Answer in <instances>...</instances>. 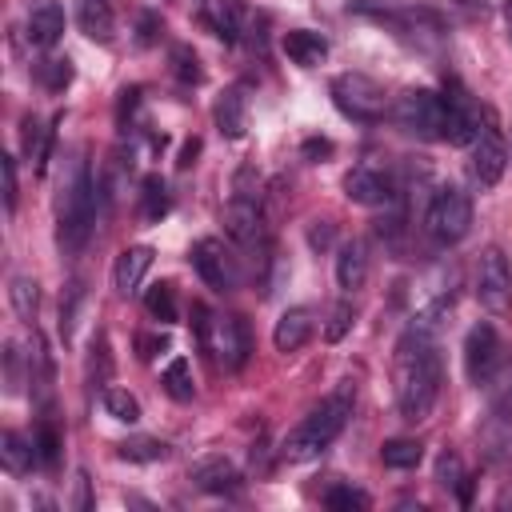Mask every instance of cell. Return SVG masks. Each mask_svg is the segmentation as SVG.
I'll return each instance as SVG.
<instances>
[{
	"instance_id": "obj_1",
	"label": "cell",
	"mask_w": 512,
	"mask_h": 512,
	"mask_svg": "<svg viewBox=\"0 0 512 512\" xmlns=\"http://www.w3.org/2000/svg\"><path fill=\"white\" fill-rule=\"evenodd\" d=\"M440 380H444V368H440L432 320L416 316L400 332L396 352H392V392H396L400 420H408V424L428 420L436 408V396H440Z\"/></svg>"
},
{
	"instance_id": "obj_2",
	"label": "cell",
	"mask_w": 512,
	"mask_h": 512,
	"mask_svg": "<svg viewBox=\"0 0 512 512\" xmlns=\"http://www.w3.org/2000/svg\"><path fill=\"white\" fill-rule=\"evenodd\" d=\"M352 404H356L352 384H340L332 396H324V400L280 440V460H288V464H308V460H316V456L344 432V424H348V416H352Z\"/></svg>"
},
{
	"instance_id": "obj_3",
	"label": "cell",
	"mask_w": 512,
	"mask_h": 512,
	"mask_svg": "<svg viewBox=\"0 0 512 512\" xmlns=\"http://www.w3.org/2000/svg\"><path fill=\"white\" fill-rule=\"evenodd\" d=\"M96 228V184L84 160L72 164V176L64 180L60 196H56V240L68 256H76Z\"/></svg>"
},
{
	"instance_id": "obj_4",
	"label": "cell",
	"mask_w": 512,
	"mask_h": 512,
	"mask_svg": "<svg viewBox=\"0 0 512 512\" xmlns=\"http://www.w3.org/2000/svg\"><path fill=\"white\" fill-rule=\"evenodd\" d=\"M192 316H196L192 324H196V336H200L204 352H208L220 368H228V372L244 368V360H248V352H252L244 320H240V316H216V312H208L204 304H192Z\"/></svg>"
},
{
	"instance_id": "obj_5",
	"label": "cell",
	"mask_w": 512,
	"mask_h": 512,
	"mask_svg": "<svg viewBox=\"0 0 512 512\" xmlns=\"http://www.w3.org/2000/svg\"><path fill=\"white\" fill-rule=\"evenodd\" d=\"M424 228L444 248L448 244H460L468 236V228H472V200H468V192L456 188V184L436 188V196H432V204L424 212Z\"/></svg>"
},
{
	"instance_id": "obj_6",
	"label": "cell",
	"mask_w": 512,
	"mask_h": 512,
	"mask_svg": "<svg viewBox=\"0 0 512 512\" xmlns=\"http://www.w3.org/2000/svg\"><path fill=\"white\" fill-rule=\"evenodd\" d=\"M328 92H332V104L348 120H360V124H376L384 116V108H388L384 88L372 76H364V72H340Z\"/></svg>"
},
{
	"instance_id": "obj_7",
	"label": "cell",
	"mask_w": 512,
	"mask_h": 512,
	"mask_svg": "<svg viewBox=\"0 0 512 512\" xmlns=\"http://www.w3.org/2000/svg\"><path fill=\"white\" fill-rule=\"evenodd\" d=\"M392 116L416 140H444V100L432 88H408V92H400Z\"/></svg>"
},
{
	"instance_id": "obj_8",
	"label": "cell",
	"mask_w": 512,
	"mask_h": 512,
	"mask_svg": "<svg viewBox=\"0 0 512 512\" xmlns=\"http://www.w3.org/2000/svg\"><path fill=\"white\" fill-rule=\"evenodd\" d=\"M188 256H192V268L200 272V280H204L212 292H232V288L240 284V264H236V256H232V248H228L224 240L200 236Z\"/></svg>"
},
{
	"instance_id": "obj_9",
	"label": "cell",
	"mask_w": 512,
	"mask_h": 512,
	"mask_svg": "<svg viewBox=\"0 0 512 512\" xmlns=\"http://www.w3.org/2000/svg\"><path fill=\"white\" fill-rule=\"evenodd\" d=\"M444 140L448 144H472L476 140V132H480V108H476V100L468 96V88L460 84V80H448L444 84Z\"/></svg>"
},
{
	"instance_id": "obj_10",
	"label": "cell",
	"mask_w": 512,
	"mask_h": 512,
	"mask_svg": "<svg viewBox=\"0 0 512 512\" xmlns=\"http://www.w3.org/2000/svg\"><path fill=\"white\" fill-rule=\"evenodd\" d=\"M476 300L488 308V312H508L512 304V272H508V260L500 248H484L480 252V264H476Z\"/></svg>"
},
{
	"instance_id": "obj_11",
	"label": "cell",
	"mask_w": 512,
	"mask_h": 512,
	"mask_svg": "<svg viewBox=\"0 0 512 512\" xmlns=\"http://www.w3.org/2000/svg\"><path fill=\"white\" fill-rule=\"evenodd\" d=\"M500 360H504V344H500L496 328H492L488 320L472 324L468 336H464V376H468L476 388H484Z\"/></svg>"
},
{
	"instance_id": "obj_12",
	"label": "cell",
	"mask_w": 512,
	"mask_h": 512,
	"mask_svg": "<svg viewBox=\"0 0 512 512\" xmlns=\"http://www.w3.org/2000/svg\"><path fill=\"white\" fill-rule=\"evenodd\" d=\"M224 232L248 248V252H264L268 248V236H264V212H260V200H248V196H232L228 208H224Z\"/></svg>"
},
{
	"instance_id": "obj_13",
	"label": "cell",
	"mask_w": 512,
	"mask_h": 512,
	"mask_svg": "<svg viewBox=\"0 0 512 512\" xmlns=\"http://www.w3.org/2000/svg\"><path fill=\"white\" fill-rule=\"evenodd\" d=\"M468 148H472V176H476L484 188H492V184L504 176V164H508V144H504L500 128H496L492 120H484L480 132H476V140H472Z\"/></svg>"
},
{
	"instance_id": "obj_14",
	"label": "cell",
	"mask_w": 512,
	"mask_h": 512,
	"mask_svg": "<svg viewBox=\"0 0 512 512\" xmlns=\"http://www.w3.org/2000/svg\"><path fill=\"white\" fill-rule=\"evenodd\" d=\"M392 176L372 168V164H356L348 176H344V196L352 204H364V208H376V204H388L392 200Z\"/></svg>"
},
{
	"instance_id": "obj_15",
	"label": "cell",
	"mask_w": 512,
	"mask_h": 512,
	"mask_svg": "<svg viewBox=\"0 0 512 512\" xmlns=\"http://www.w3.org/2000/svg\"><path fill=\"white\" fill-rule=\"evenodd\" d=\"M152 248L148 244H132V248H124L120 256H116V268H112V284H116V292L120 296H136L140 292V284H144V276H148V268H152Z\"/></svg>"
},
{
	"instance_id": "obj_16",
	"label": "cell",
	"mask_w": 512,
	"mask_h": 512,
	"mask_svg": "<svg viewBox=\"0 0 512 512\" xmlns=\"http://www.w3.org/2000/svg\"><path fill=\"white\" fill-rule=\"evenodd\" d=\"M312 332H316L312 308H288V312H280V320L272 328V344H276V352H300L312 340Z\"/></svg>"
},
{
	"instance_id": "obj_17",
	"label": "cell",
	"mask_w": 512,
	"mask_h": 512,
	"mask_svg": "<svg viewBox=\"0 0 512 512\" xmlns=\"http://www.w3.org/2000/svg\"><path fill=\"white\" fill-rule=\"evenodd\" d=\"M192 480H196V488H204L212 496H236L240 484H244L236 464H228L224 456H208V460L192 464Z\"/></svg>"
},
{
	"instance_id": "obj_18",
	"label": "cell",
	"mask_w": 512,
	"mask_h": 512,
	"mask_svg": "<svg viewBox=\"0 0 512 512\" xmlns=\"http://www.w3.org/2000/svg\"><path fill=\"white\" fill-rule=\"evenodd\" d=\"M212 116H216V128H220L228 140H240V136L248 132V96H244V88H240V84H236V88H224V92L216 96Z\"/></svg>"
},
{
	"instance_id": "obj_19",
	"label": "cell",
	"mask_w": 512,
	"mask_h": 512,
	"mask_svg": "<svg viewBox=\"0 0 512 512\" xmlns=\"http://www.w3.org/2000/svg\"><path fill=\"white\" fill-rule=\"evenodd\" d=\"M364 280H368V244L364 240L340 244V252H336V284L344 292H356V288H364Z\"/></svg>"
},
{
	"instance_id": "obj_20",
	"label": "cell",
	"mask_w": 512,
	"mask_h": 512,
	"mask_svg": "<svg viewBox=\"0 0 512 512\" xmlns=\"http://www.w3.org/2000/svg\"><path fill=\"white\" fill-rule=\"evenodd\" d=\"M76 24L88 40L96 44H112V32H116V16H112V4L108 0H76Z\"/></svg>"
},
{
	"instance_id": "obj_21",
	"label": "cell",
	"mask_w": 512,
	"mask_h": 512,
	"mask_svg": "<svg viewBox=\"0 0 512 512\" xmlns=\"http://www.w3.org/2000/svg\"><path fill=\"white\" fill-rule=\"evenodd\" d=\"M64 36V8L56 0H44L28 12V40L36 48H52Z\"/></svg>"
},
{
	"instance_id": "obj_22",
	"label": "cell",
	"mask_w": 512,
	"mask_h": 512,
	"mask_svg": "<svg viewBox=\"0 0 512 512\" xmlns=\"http://www.w3.org/2000/svg\"><path fill=\"white\" fill-rule=\"evenodd\" d=\"M284 56L300 68H316L328 56V40L312 28H292V32H284Z\"/></svg>"
},
{
	"instance_id": "obj_23",
	"label": "cell",
	"mask_w": 512,
	"mask_h": 512,
	"mask_svg": "<svg viewBox=\"0 0 512 512\" xmlns=\"http://www.w3.org/2000/svg\"><path fill=\"white\" fill-rule=\"evenodd\" d=\"M484 392H488V404L496 416H512V348H504V360L488 376Z\"/></svg>"
},
{
	"instance_id": "obj_24",
	"label": "cell",
	"mask_w": 512,
	"mask_h": 512,
	"mask_svg": "<svg viewBox=\"0 0 512 512\" xmlns=\"http://www.w3.org/2000/svg\"><path fill=\"white\" fill-rule=\"evenodd\" d=\"M0 460L12 476H24L32 464H40L36 460V440H24L20 432H4L0 436Z\"/></svg>"
},
{
	"instance_id": "obj_25",
	"label": "cell",
	"mask_w": 512,
	"mask_h": 512,
	"mask_svg": "<svg viewBox=\"0 0 512 512\" xmlns=\"http://www.w3.org/2000/svg\"><path fill=\"white\" fill-rule=\"evenodd\" d=\"M380 460H384V468H416V464L424 460V444H420V440H412V436L384 440Z\"/></svg>"
},
{
	"instance_id": "obj_26",
	"label": "cell",
	"mask_w": 512,
	"mask_h": 512,
	"mask_svg": "<svg viewBox=\"0 0 512 512\" xmlns=\"http://www.w3.org/2000/svg\"><path fill=\"white\" fill-rule=\"evenodd\" d=\"M144 308H148L152 320H160V324H176V316H180V308H176V288H172L168 280L152 284V288L144 292Z\"/></svg>"
},
{
	"instance_id": "obj_27",
	"label": "cell",
	"mask_w": 512,
	"mask_h": 512,
	"mask_svg": "<svg viewBox=\"0 0 512 512\" xmlns=\"http://www.w3.org/2000/svg\"><path fill=\"white\" fill-rule=\"evenodd\" d=\"M8 300H12V308H16V316L20 320H36V308H40V288H36V280L32 276H12V284H8Z\"/></svg>"
},
{
	"instance_id": "obj_28",
	"label": "cell",
	"mask_w": 512,
	"mask_h": 512,
	"mask_svg": "<svg viewBox=\"0 0 512 512\" xmlns=\"http://www.w3.org/2000/svg\"><path fill=\"white\" fill-rule=\"evenodd\" d=\"M120 460H136V464H152V460H164L168 456V444L164 440H152V436H132L124 444H116Z\"/></svg>"
},
{
	"instance_id": "obj_29",
	"label": "cell",
	"mask_w": 512,
	"mask_h": 512,
	"mask_svg": "<svg viewBox=\"0 0 512 512\" xmlns=\"http://www.w3.org/2000/svg\"><path fill=\"white\" fill-rule=\"evenodd\" d=\"M160 384H164V392L172 396V400H192V368H188V360L184 356H176L168 368H164V376H160Z\"/></svg>"
},
{
	"instance_id": "obj_30",
	"label": "cell",
	"mask_w": 512,
	"mask_h": 512,
	"mask_svg": "<svg viewBox=\"0 0 512 512\" xmlns=\"http://www.w3.org/2000/svg\"><path fill=\"white\" fill-rule=\"evenodd\" d=\"M104 412L112 420H120V424H136L140 420V400L132 392H124V388H108L104 392Z\"/></svg>"
},
{
	"instance_id": "obj_31",
	"label": "cell",
	"mask_w": 512,
	"mask_h": 512,
	"mask_svg": "<svg viewBox=\"0 0 512 512\" xmlns=\"http://www.w3.org/2000/svg\"><path fill=\"white\" fill-rule=\"evenodd\" d=\"M36 80H40L48 92H64V88L72 84V64H68V56H64V60L52 56V60L36 64Z\"/></svg>"
},
{
	"instance_id": "obj_32",
	"label": "cell",
	"mask_w": 512,
	"mask_h": 512,
	"mask_svg": "<svg viewBox=\"0 0 512 512\" xmlns=\"http://www.w3.org/2000/svg\"><path fill=\"white\" fill-rule=\"evenodd\" d=\"M140 200H144V204H140L144 220H160V216L168 212V188H164V180H160V176H148Z\"/></svg>"
},
{
	"instance_id": "obj_33",
	"label": "cell",
	"mask_w": 512,
	"mask_h": 512,
	"mask_svg": "<svg viewBox=\"0 0 512 512\" xmlns=\"http://www.w3.org/2000/svg\"><path fill=\"white\" fill-rule=\"evenodd\" d=\"M80 300H84V284H80V280H72V284L64 288V296H60V336H64V344L72 340V328H76V312H80Z\"/></svg>"
},
{
	"instance_id": "obj_34",
	"label": "cell",
	"mask_w": 512,
	"mask_h": 512,
	"mask_svg": "<svg viewBox=\"0 0 512 512\" xmlns=\"http://www.w3.org/2000/svg\"><path fill=\"white\" fill-rule=\"evenodd\" d=\"M172 72H176L184 84H200V80H204V68H200V60H196V52H192L188 44H176V48H172Z\"/></svg>"
},
{
	"instance_id": "obj_35",
	"label": "cell",
	"mask_w": 512,
	"mask_h": 512,
	"mask_svg": "<svg viewBox=\"0 0 512 512\" xmlns=\"http://www.w3.org/2000/svg\"><path fill=\"white\" fill-rule=\"evenodd\" d=\"M32 440H36V460L44 468H56V460H60V432L52 424H40Z\"/></svg>"
},
{
	"instance_id": "obj_36",
	"label": "cell",
	"mask_w": 512,
	"mask_h": 512,
	"mask_svg": "<svg viewBox=\"0 0 512 512\" xmlns=\"http://www.w3.org/2000/svg\"><path fill=\"white\" fill-rule=\"evenodd\" d=\"M352 320H356V308L348 304V300H340L336 308H332V316H328V324H324V340H344L348 336V328H352Z\"/></svg>"
},
{
	"instance_id": "obj_37",
	"label": "cell",
	"mask_w": 512,
	"mask_h": 512,
	"mask_svg": "<svg viewBox=\"0 0 512 512\" xmlns=\"http://www.w3.org/2000/svg\"><path fill=\"white\" fill-rule=\"evenodd\" d=\"M324 504L328 508H368V496L360 492V488H352V484H336V488H328L324 492Z\"/></svg>"
},
{
	"instance_id": "obj_38",
	"label": "cell",
	"mask_w": 512,
	"mask_h": 512,
	"mask_svg": "<svg viewBox=\"0 0 512 512\" xmlns=\"http://www.w3.org/2000/svg\"><path fill=\"white\" fill-rule=\"evenodd\" d=\"M0 176H4V208L16 212V196H20V188H16V160H12L8 152L0 156Z\"/></svg>"
},
{
	"instance_id": "obj_39",
	"label": "cell",
	"mask_w": 512,
	"mask_h": 512,
	"mask_svg": "<svg viewBox=\"0 0 512 512\" xmlns=\"http://www.w3.org/2000/svg\"><path fill=\"white\" fill-rule=\"evenodd\" d=\"M436 480L444 484V488H456L464 476H460V460L452 456V452H444L440 460H436Z\"/></svg>"
},
{
	"instance_id": "obj_40",
	"label": "cell",
	"mask_w": 512,
	"mask_h": 512,
	"mask_svg": "<svg viewBox=\"0 0 512 512\" xmlns=\"http://www.w3.org/2000/svg\"><path fill=\"white\" fill-rule=\"evenodd\" d=\"M4 384H8V392H20V352H16V344H8V352H4Z\"/></svg>"
},
{
	"instance_id": "obj_41",
	"label": "cell",
	"mask_w": 512,
	"mask_h": 512,
	"mask_svg": "<svg viewBox=\"0 0 512 512\" xmlns=\"http://www.w3.org/2000/svg\"><path fill=\"white\" fill-rule=\"evenodd\" d=\"M168 348V336L164 332H152V336H136V356L140 360H152L156 352H164Z\"/></svg>"
},
{
	"instance_id": "obj_42",
	"label": "cell",
	"mask_w": 512,
	"mask_h": 512,
	"mask_svg": "<svg viewBox=\"0 0 512 512\" xmlns=\"http://www.w3.org/2000/svg\"><path fill=\"white\" fill-rule=\"evenodd\" d=\"M332 240V224L328 220H312V228H308V244L312 248H324Z\"/></svg>"
},
{
	"instance_id": "obj_43",
	"label": "cell",
	"mask_w": 512,
	"mask_h": 512,
	"mask_svg": "<svg viewBox=\"0 0 512 512\" xmlns=\"http://www.w3.org/2000/svg\"><path fill=\"white\" fill-rule=\"evenodd\" d=\"M304 156H308V160L332 156V140H304Z\"/></svg>"
},
{
	"instance_id": "obj_44",
	"label": "cell",
	"mask_w": 512,
	"mask_h": 512,
	"mask_svg": "<svg viewBox=\"0 0 512 512\" xmlns=\"http://www.w3.org/2000/svg\"><path fill=\"white\" fill-rule=\"evenodd\" d=\"M156 28H160L156 16H140V36H136V40H140V44H152V40H156Z\"/></svg>"
},
{
	"instance_id": "obj_45",
	"label": "cell",
	"mask_w": 512,
	"mask_h": 512,
	"mask_svg": "<svg viewBox=\"0 0 512 512\" xmlns=\"http://www.w3.org/2000/svg\"><path fill=\"white\" fill-rule=\"evenodd\" d=\"M196 152H200V140H188V144L180 148V160H176V168H188V164H196Z\"/></svg>"
},
{
	"instance_id": "obj_46",
	"label": "cell",
	"mask_w": 512,
	"mask_h": 512,
	"mask_svg": "<svg viewBox=\"0 0 512 512\" xmlns=\"http://www.w3.org/2000/svg\"><path fill=\"white\" fill-rule=\"evenodd\" d=\"M76 508H88V476H76Z\"/></svg>"
},
{
	"instance_id": "obj_47",
	"label": "cell",
	"mask_w": 512,
	"mask_h": 512,
	"mask_svg": "<svg viewBox=\"0 0 512 512\" xmlns=\"http://www.w3.org/2000/svg\"><path fill=\"white\" fill-rule=\"evenodd\" d=\"M504 28H508V40H512V0H504Z\"/></svg>"
}]
</instances>
